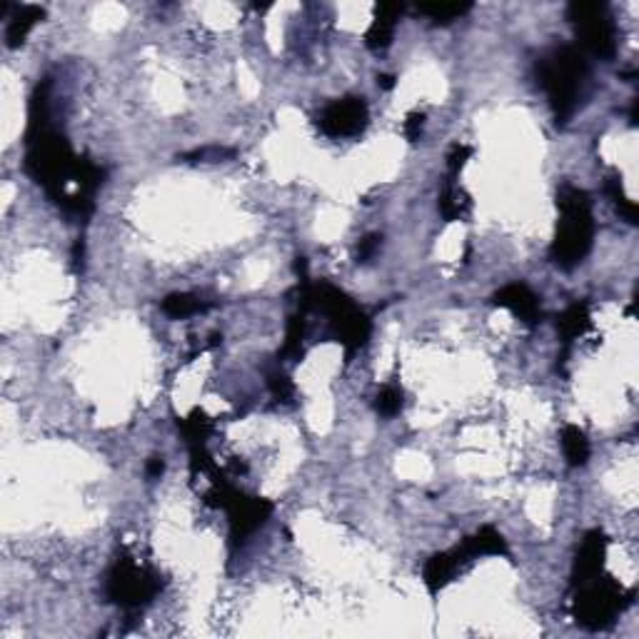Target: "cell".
Here are the masks:
<instances>
[{
    "mask_svg": "<svg viewBox=\"0 0 639 639\" xmlns=\"http://www.w3.org/2000/svg\"><path fill=\"white\" fill-rule=\"evenodd\" d=\"M367 118L370 113H367L365 98H343L320 113L318 125L327 138H352L365 130Z\"/></svg>",
    "mask_w": 639,
    "mask_h": 639,
    "instance_id": "obj_8",
    "label": "cell"
},
{
    "mask_svg": "<svg viewBox=\"0 0 639 639\" xmlns=\"http://www.w3.org/2000/svg\"><path fill=\"white\" fill-rule=\"evenodd\" d=\"M160 587L162 582L153 570L140 567L133 557H120L107 572L106 592L110 602H115L125 610H135L155 597Z\"/></svg>",
    "mask_w": 639,
    "mask_h": 639,
    "instance_id": "obj_6",
    "label": "cell"
},
{
    "mask_svg": "<svg viewBox=\"0 0 639 639\" xmlns=\"http://www.w3.org/2000/svg\"><path fill=\"white\" fill-rule=\"evenodd\" d=\"M208 505L225 509L230 517V540L233 545H242L255 530H260L272 515V502H267L263 497H248L238 493L233 485H227L225 477L215 475L213 490L208 493Z\"/></svg>",
    "mask_w": 639,
    "mask_h": 639,
    "instance_id": "obj_4",
    "label": "cell"
},
{
    "mask_svg": "<svg viewBox=\"0 0 639 639\" xmlns=\"http://www.w3.org/2000/svg\"><path fill=\"white\" fill-rule=\"evenodd\" d=\"M422 128H425V113H410L407 120H405V135H407V140L414 143V140H420V135H422Z\"/></svg>",
    "mask_w": 639,
    "mask_h": 639,
    "instance_id": "obj_25",
    "label": "cell"
},
{
    "mask_svg": "<svg viewBox=\"0 0 639 639\" xmlns=\"http://www.w3.org/2000/svg\"><path fill=\"white\" fill-rule=\"evenodd\" d=\"M146 472L150 479H158L162 472H165V462H162V457H150L146 465Z\"/></svg>",
    "mask_w": 639,
    "mask_h": 639,
    "instance_id": "obj_27",
    "label": "cell"
},
{
    "mask_svg": "<svg viewBox=\"0 0 639 639\" xmlns=\"http://www.w3.org/2000/svg\"><path fill=\"white\" fill-rule=\"evenodd\" d=\"M377 85H380V88H385V91H392V85H395V75H380V78H377Z\"/></svg>",
    "mask_w": 639,
    "mask_h": 639,
    "instance_id": "obj_28",
    "label": "cell"
},
{
    "mask_svg": "<svg viewBox=\"0 0 639 639\" xmlns=\"http://www.w3.org/2000/svg\"><path fill=\"white\" fill-rule=\"evenodd\" d=\"M380 242H383V235H365V238L359 240L358 245V263H367L375 253H377V248H380Z\"/></svg>",
    "mask_w": 639,
    "mask_h": 639,
    "instance_id": "obj_24",
    "label": "cell"
},
{
    "mask_svg": "<svg viewBox=\"0 0 639 639\" xmlns=\"http://www.w3.org/2000/svg\"><path fill=\"white\" fill-rule=\"evenodd\" d=\"M607 193H610V198L614 200L617 210L627 217V223L635 225V223H637V205H635L632 200L625 198L622 185H619V178H610V180H607Z\"/></svg>",
    "mask_w": 639,
    "mask_h": 639,
    "instance_id": "obj_21",
    "label": "cell"
},
{
    "mask_svg": "<svg viewBox=\"0 0 639 639\" xmlns=\"http://www.w3.org/2000/svg\"><path fill=\"white\" fill-rule=\"evenodd\" d=\"M559 223L555 242L549 248V257L562 270H572L585 260L595 240V220L592 202L585 190L574 185H562L557 193Z\"/></svg>",
    "mask_w": 639,
    "mask_h": 639,
    "instance_id": "obj_1",
    "label": "cell"
},
{
    "mask_svg": "<svg viewBox=\"0 0 639 639\" xmlns=\"http://www.w3.org/2000/svg\"><path fill=\"white\" fill-rule=\"evenodd\" d=\"M202 310H208V305H205L202 300H198L195 295L173 293L162 300V312H165V315H170V318H175V320L198 315V312H202Z\"/></svg>",
    "mask_w": 639,
    "mask_h": 639,
    "instance_id": "obj_18",
    "label": "cell"
},
{
    "mask_svg": "<svg viewBox=\"0 0 639 639\" xmlns=\"http://www.w3.org/2000/svg\"><path fill=\"white\" fill-rule=\"evenodd\" d=\"M399 15H402V5H398V3H380L375 8L373 26L365 33V45L370 51H385V48H390V43L395 38Z\"/></svg>",
    "mask_w": 639,
    "mask_h": 639,
    "instance_id": "obj_12",
    "label": "cell"
},
{
    "mask_svg": "<svg viewBox=\"0 0 639 639\" xmlns=\"http://www.w3.org/2000/svg\"><path fill=\"white\" fill-rule=\"evenodd\" d=\"M577 597H574L572 614L577 619V625H582L585 629H604L614 622V617L622 612L629 602L622 587L617 585L614 580H589L585 585L577 587Z\"/></svg>",
    "mask_w": 639,
    "mask_h": 639,
    "instance_id": "obj_5",
    "label": "cell"
},
{
    "mask_svg": "<svg viewBox=\"0 0 639 639\" xmlns=\"http://www.w3.org/2000/svg\"><path fill=\"white\" fill-rule=\"evenodd\" d=\"M537 75L545 88L549 106L555 110L557 122H567L574 113L582 85L587 78L585 53L574 45L555 48L537 63Z\"/></svg>",
    "mask_w": 639,
    "mask_h": 639,
    "instance_id": "obj_2",
    "label": "cell"
},
{
    "mask_svg": "<svg viewBox=\"0 0 639 639\" xmlns=\"http://www.w3.org/2000/svg\"><path fill=\"white\" fill-rule=\"evenodd\" d=\"M267 387H270V392H272V398L280 399V402H290L295 395V385L293 380L288 377L285 373H280V370H272V373H267Z\"/></svg>",
    "mask_w": 639,
    "mask_h": 639,
    "instance_id": "obj_23",
    "label": "cell"
},
{
    "mask_svg": "<svg viewBox=\"0 0 639 639\" xmlns=\"http://www.w3.org/2000/svg\"><path fill=\"white\" fill-rule=\"evenodd\" d=\"M493 300L494 305L505 307V310H509L515 318H519L522 322H527V325H534V322H540V318H542L540 297H537L525 282H509V285H505L502 290L494 293Z\"/></svg>",
    "mask_w": 639,
    "mask_h": 639,
    "instance_id": "obj_10",
    "label": "cell"
},
{
    "mask_svg": "<svg viewBox=\"0 0 639 639\" xmlns=\"http://www.w3.org/2000/svg\"><path fill=\"white\" fill-rule=\"evenodd\" d=\"M562 450L570 465L582 467L589 460V439L577 425H567L562 430Z\"/></svg>",
    "mask_w": 639,
    "mask_h": 639,
    "instance_id": "obj_16",
    "label": "cell"
},
{
    "mask_svg": "<svg viewBox=\"0 0 639 639\" xmlns=\"http://www.w3.org/2000/svg\"><path fill=\"white\" fill-rule=\"evenodd\" d=\"M462 564L457 562L454 557V552H439V555H432V557L427 559L425 570H422V577H425V585L427 589L432 592V595H438L439 589L445 585H450V580H453L457 570H460Z\"/></svg>",
    "mask_w": 639,
    "mask_h": 639,
    "instance_id": "obj_13",
    "label": "cell"
},
{
    "mask_svg": "<svg viewBox=\"0 0 639 639\" xmlns=\"http://www.w3.org/2000/svg\"><path fill=\"white\" fill-rule=\"evenodd\" d=\"M453 552L460 564H467L482 555H507V542L494 527H479L477 532L467 537L465 542L454 547Z\"/></svg>",
    "mask_w": 639,
    "mask_h": 639,
    "instance_id": "obj_11",
    "label": "cell"
},
{
    "mask_svg": "<svg viewBox=\"0 0 639 639\" xmlns=\"http://www.w3.org/2000/svg\"><path fill=\"white\" fill-rule=\"evenodd\" d=\"M469 11H472V3H435V5H420L417 8V13L432 18L435 23H453Z\"/></svg>",
    "mask_w": 639,
    "mask_h": 639,
    "instance_id": "obj_19",
    "label": "cell"
},
{
    "mask_svg": "<svg viewBox=\"0 0 639 639\" xmlns=\"http://www.w3.org/2000/svg\"><path fill=\"white\" fill-rule=\"evenodd\" d=\"M377 413L385 414V417H392L402 410V390L398 385H385L380 390L377 395V402H375Z\"/></svg>",
    "mask_w": 639,
    "mask_h": 639,
    "instance_id": "obj_22",
    "label": "cell"
},
{
    "mask_svg": "<svg viewBox=\"0 0 639 639\" xmlns=\"http://www.w3.org/2000/svg\"><path fill=\"white\" fill-rule=\"evenodd\" d=\"M303 337H305V320L303 315H293L288 320V335L282 345V358H303Z\"/></svg>",
    "mask_w": 639,
    "mask_h": 639,
    "instance_id": "obj_20",
    "label": "cell"
},
{
    "mask_svg": "<svg viewBox=\"0 0 639 639\" xmlns=\"http://www.w3.org/2000/svg\"><path fill=\"white\" fill-rule=\"evenodd\" d=\"M439 215L447 220V223H453V220H460V217H465V213L469 210V198H467V193L462 187H457L450 180L445 190L439 193Z\"/></svg>",
    "mask_w": 639,
    "mask_h": 639,
    "instance_id": "obj_17",
    "label": "cell"
},
{
    "mask_svg": "<svg viewBox=\"0 0 639 639\" xmlns=\"http://www.w3.org/2000/svg\"><path fill=\"white\" fill-rule=\"evenodd\" d=\"M43 18H45V11L38 8V5H23V8H18V13H15L13 18H11V23H8V33H5L8 48H11V51L20 48L23 40L28 38V33L38 26Z\"/></svg>",
    "mask_w": 639,
    "mask_h": 639,
    "instance_id": "obj_14",
    "label": "cell"
},
{
    "mask_svg": "<svg viewBox=\"0 0 639 639\" xmlns=\"http://www.w3.org/2000/svg\"><path fill=\"white\" fill-rule=\"evenodd\" d=\"M570 20H572L577 40L582 45V53L587 51L604 60L614 58L617 33H614V23L604 3H572Z\"/></svg>",
    "mask_w": 639,
    "mask_h": 639,
    "instance_id": "obj_7",
    "label": "cell"
},
{
    "mask_svg": "<svg viewBox=\"0 0 639 639\" xmlns=\"http://www.w3.org/2000/svg\"><path fill=\"white\" fill-rule=\"evenodd\" d=\"M303 282V310H322L330 325H333L335 335L340 337V343L345 345L347 355H352L355 350L367 343L370 337V320L367 315L359 310L343 290H337L327 282H318V285H310L307 280Z\"/></svg>",
    "mask_w": 639,
    "mask_h": 639,
    "instance_id": "obj_3",
    "label": "cell"
},
{
    "mask_svg": "<svg viewBox=\"0 0 639 639\" xmlns=\"http://www.w3.org/2000/svg\"><path fill=\"white\" fill-rule=\"evenodd\" d=\"M472 155V147L469 146H454L453 147V153H450V173L457 175L460 170H462V165L467 162V158Z\"/></svg>",
    "mask_w": 639,
    "mask_h": 639,
    "instance_id": "obj_26",
    "label": "cell"
},
{
    "mask_svg": "<svg viewBox=\"0 0 639 639\" xmlns=\"http://www.w3.org/2000/svg\"><path fill=\"white\" fill-rule=\"evenodd\" d=\"M589 307L585 303H577V305L567 307L562 315L557 318V330L562 335L564 343H572L580 335H585L589 330Z\"/></svg>",
    "mask_w": 639,
    "mask_h": 639,
    "instance_id": "obj_15",
    "label": "cell"
},
{
    "mask_svg": "<svg viewBox=\"0 0 639 639\" xmlns=\"http://www.w3.org/2000/svg\"><path fill=\"white\" fill-rule=\"evenodd\" d=\"M607 557V537L602 530H592L585 534L582 545L577 549V557H574L572 567V585L580 587L595 580L602 572V564Z\"/></svg>",
    "mask_w": 639,
    "mask_h": 639,
    "instance_id": "obj_9",
    "label": "cell"
}]
</instances>
